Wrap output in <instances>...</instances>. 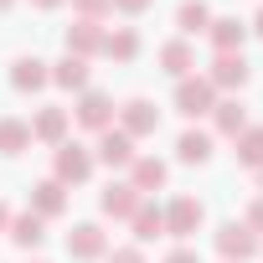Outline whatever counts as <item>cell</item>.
I'll return each instance as SVG.
<instances>
[{"label": "cell", "mask_w": 263, "mask_h": 263, "mask_svg": "<svg viewBox=\"0 0 263 263\" xmlns=\"http://www.w3.org/2000/svg\"><path fill=\"white\" fill-rule=\"evenodd\" d=\"M176 108H181L186 119H201V114L217 108V88H212L206 78H181V83H176Z\"/></svg>", "instance_id": "cell-1"}, {"label": "cell", "mask_w": 263, "mask_h": 263, "mask_svg": "<svg viewBox=\"0 0 263 263\" xmlns=\"http://www.w3.org/2000/svg\"><path fill=\"white\" fill-rule=\"evenodd\" d=\"M217 248H222L227 263H242V258L258 253V232H253L248 222H222V227H217Z\"/></svg>", "instance_id": "cell-2"}, {"label": "cell", "mask_w": 263, "mask_h": 263, "mask_svg": "<svg viewBox=\"0 0 263 263\" xmlns=\"http://www.w3.org/2000/svg\"><path fill=\"white\" fill-rule=\"evenodd\" d=\"M119 119H124V135H129V140L155 135V129H160V108H155L150 98H129V103L119 108Z\"/></svg>", "instance_id": "cell-3"}, {"label": "cell", "mask_w": 263, "mask_h": 263, "mask_svg": "<svg viewBox=\"0 0 263 263\" xmlns=\"http://www.w3.org/2000/svg\"><path fill=\"white\" fill-rule=\"evenodd\" d=\"M88 176H93V155H88L83 145H57V176H52V181H62V186L72 181V186H78V181H88Z\"/></svg>", "instance_id": "cell-4"}, {"label": "cell", "mask_w": 263, "mask_h": 263, "mask_svg": "<svg viewBox=\"0 0 263 263\" xmlns=\"http://www.w3.org/2000/svg\"><path fill=\"white\" fill-rule=\"evenodd\" d=\"M201 217H206V206H201L196 196H176V201H171V212H165V232L191 237V232L201 227Z\"/></svg>", "instance_id": "cell-5"}, {"label": "cell", "mask_w": 263, "mask_h": 263, "mask_svg": "<svg viewBox=\"0 0 263 263\" xmlns=\"http://www.w3.org/2000/svg\"><path fill=\"white\" fill-rule=\"evenodd\" d=\"M67 253H72V258H83V263H88V258H103V253H108L103 227H98V222H78V227L67 232Z\"/></svg>", "instance_id": "cell-6"}, {"label": "cell", "mask_w": 263, "mask_h": 263, "mask_svg": "<svg viewBox=\"0 0 263 263\" xmlns=\"http://www.w3.org/2000/svg\"><path fill=\"white\" fill-rule=\"evenodd\" d=\"M206 83H212V88H242V83H248V57H242V52H217Z\"/></svg>", "instance_id": "cell-7"}, {"label": "cell", "mask_w": 263, "mask_h": 263, "mask_svg": "<svg viewBox=\"0 0 263 263\" xmlns=\"http://www.w3.org/2000/svg\"><path fill=\"white\" fill-rule=\"evenodd\" d=\"M78 124L83 129H114V98L108 93H83V103H78Z\"/></svg>", "instance_id": "cell-8"}, {"label": "cell", "mask_w": 263, "mask_h": 263, "mask_svg": "<svg viewBox=\"0 0 263 263\" xmlns=\"http://www.w3.org/2000/svg\"><path fill=\"white\" fill-rule=\"evenodd\" d=\"M98 160L103 165H135V140L124 129H103L98 135Z\"/></svg>", "instance_id": "cell-9"}, {"label": "cell", "mask_w": 263, "mask_h": 263, "mask_svg": "<svg viewBox=\"0 0 263 263\" xmlns=\"http://www.w3.org/2000/svg\"><path fill=\"white\" fill-rule=\"evenodd\" d=\"M160 67L181 83V78H191V67H196V52H191V42L186 36H176V42H165L160 47Z\"/></svg>", "instance_id": "cell-10"}, {"label": "cell", "mask_w": 263, "mask_h": 263, "mask_svg": "<svg viewBox=\"0 0 263 263\" xmlns=\"http://www.w3.org/2000/svg\"><path fill=\"white\" fill-rule=\"evenodd\" d=\"M67 124H72V114H67V108H42V114L31 119V140H47V145H62V135H67Z\"/></svg>", "instance_id": "cell-11"}, {"label": "cell", "mask_w": 263, "mask_h": 263, "mask_svg": "<svg viewBox=\"0 0 263 263\" xmlns=\"http://www.w3.org/2000/svg\"><path fill=\"white\" fill-rule=\"evenodd\" d=\"M11 83H16L21 93H36V88H47V83H52V72H47V62H42V57H16Z\"/></svg>", "instance_id": "cell-12"}, {"label": "cell", "mask_w": 263, "mask_h": 263, "mask_svg": "<svg viewBox=\"0 0 263 263\" xmlns=\"http://www.w3.org/2000/svg\"><path fill=\"white\" fill-rule=\"evenodd\" d=\"M62 206H67V191H62V181H42V186H31V212L47 222V217H62Z\"/></svg>", "instance_id": "cell-13"}, {"label": "cell", "mask_w": 263, "mask_h": 263, "mask_svg": "<svg viewBox=\"0 0 263 263\" xmlns=\"http://www.w3.org/2000/svg\"><path fill=\"white\" fill-rule=\"evenodd\" d=\"M129 176H135V181H129V186H135V191H155V186H165V160H155V155H135V165H129Z\"/></svg>", "instance_id": "cell-14"}, {"label": "cell", "mask_w": 263, "mask_h": 263, "mask_svg": "<svg viewBox=\"0 0 263 263\" xmlns=\"http://www.w3.org/2000/svg\"><path fill=\"white\" fill-rule=\"evenodd\" d=\"M176 155L186 165H206L212 160V135H206V129H186V135L176 140Z\"/></svg>", "instance_id": "cell-15"}, {"label": "cell", "mask_w": 263, "mask_h": 263, "mask_svg": "<svg viewBox=\"0 0 263 263\" xmlns=\"http://www.w3.org/2000/svg\"><path fill=\"white\" fill-rule=\"evenodd\" d=\"M206 36H212V47H217V52H242L248 26H242V21H232V16H222V21H212V26H206Z\"/></svg>", "instance_id": "cell-16"}, {"label": "cell", "mask_w": 263, "mask_h": 263, "mask_svg": "<svg viewBox=\"0 0 263 263\" xmlns=\"http://www.w3.org/2000/svg\"><path fill=\"white\" fill-rule=\"evenodd\" d=\"M98 47H103V31H98L93 21L67 26V57H83V62H88V52H98Z\"/></svg>", "instance_id": "cell-17"}, {"label": "cell", "mask_w": 263, "mask_h": 263, "mask_svg": "<svg viewBox=\"0 0 263 263\" xmlns=\"http://www.w3.org/2000/svg\"><path fill=\"white\" fill-rule=\"evenodd\" d=\"M31 150V124L26 119H0V155H21Z\"/></svg>", "instance_id": "cell-18"}, {"label": "cell", "mask_w": 263, "mask_h": 263, "mask_svg": "<svg viewBox=\"0 0 263 263\" xmlns=\"http://www.w3.org/2000/svg\"><path fill=\"white\" fill-rule=\"evenodd\" d=\"M212 124H217V135H242V129H248V114H242V103L237 98H227V103H217L212 108Z\"/></svg>", "instance_id": "cell-19"}, {"label": "cell", "mask_w": 263, "mask_h": 263, "mask_svg": "<svg viewBox=\"0 0 263 263\" xmlns=\"http://www.w3.org/2000/svg\"><path fill=\"white\" fill-rule=\"evenodd\" d=\"M129 222H135V237H140V242H150V237H160V232H165V212H160V206H150V201H140Z\"/></svg>", "instance_id": "cell-20"}, {"label": "cell", "mask_w": 263, "mask_h": 263, "mask_svg": "<svg viewBox=\"0 0 263 263\" xmlns=\"http://www.w3.org/2000/svg\"><path fill=\"white\" fill-rule=\"evenodd\" d=\"M176 26H181L186 36L206 31V26H212V11H206V0H181V11H176Z\"/></svg>", "instance_id": "cell-21"}, {"label": "cell", "mask_w": 263, "mask_h": 263, "mask_svg": "<svg viewBox=\"0 0 263 263\" xmlns=\"http://www.w3.org/2000/svg\"><path fill=\"white\" fill-rule=\"evenodd\" d=\"M237 160H242L248 171L263 165V124H248L242 135H237Z\"/></svg>", "instance_id": "cell-22"}, {"label": "cell", "mask_w": 263, "mask_h": 263, "mask_svg": "<svg viewBox=\"0 0 263 263\" xmlns=\"http://www.w3.org/2000/svg\"><path fill=\"white\" fill-rule=\"evenodd\" d=\"M52 83H57V88H88V62H83V57L52 62Z\"/></svg>", "instance_id": "cell-23"}, {"label": "cell", "mask_w": 263, "mask_h": 263, "mask_svg": "<svg viewBox=\"0 0 263 263\" xmlns=\"http://www.w3.org/2000/svg\"><path fill=\"white\" fill-rule=\"evenodd\" d=\"M47 237V227H42V217L36 212H21V217H11V242H21V248H36Z\"/></svg>", "instance_id": "cell-24"}, {"label": "cell", "mask_w": 263, "mask_h": 263, "mask_svg": "<svg viewBox=\"0 0 263 263\" xmlns=\"http://www.w3.org/2000/svg\"><path fill=\"white\" fill-rule=\"evenodd\" d=\"M135 206H140V191L135 186H108L103 191V212L108 217H135Z\"/></svg>", "instance_id": "cell-25"}, {"label": "cell", "mask_w": 263, "mask_h": 263, "mask_svg": "<svg viewBox=\"0 0 263 263\" xmlns=\"http://www.w3.org/2000/svg\"><path fill=\"white\" fill-rule=\"evenodd\" d=\"M103 52H108V57H119V62H129V57L140 52V36L129 31V26H124V31H114V36H103Z\"/></svg>", "instance_id": "cell-26"}, {"label": "cell", "mask_w": 263, "mask_h": 263, "mask_svg": "<svg viewBox=\"0 0 263 263\" xmlns=\"http://www.w3.org/2000/svg\"><path fill=\"white\" fill-rule=\"evenodd\" d=\"M78 11H83V16L98 26V16H103V11H114V6H108V0H78Z\"/></svg>", "instance_id": "cell-27"}, {"label": "cell", "mask_w": 263, "mask_h": 263, "mask_svg": "<svg viewBox=\"0 0 263 263\" xmlns=\"http://www.w3.org/2000/svg\"><path fill=\"white\" fill-rule=\"evenodd\" d=\"M108 263H145V253H140V242H135V248H114Z\"/></svg>", "instance_id": "cell-28"}, {"label": "cell", "mask_w": 263, "mask_h": 263, "mask_svg": "<svg viewBox=\"0 0 263 263\" xmlns=\"http://www.w3.org/2000/svg\"><path fill=\"white\" fill-rule=\"evenodd\" d=\"M165 263H201V258H196V248H171Z\"/></svg>", "instance_id": "cell-29"}, {"label": "cell", "mask_w": 263, "mask_h": 263, "mask_svg": "<svg viewBox=\"0 0 263 263\" xmlns=\"http://www.w3.org/2000/svg\"><path fill=\"white\" fill-rule=\"evenodd\" d=\"M108 6H114V11H129V16H140V11L150 6V0H108Z\"/></svg>", "instance_id": "cell-30"}, {"label": "cell", "mask_w": 263, "mask_h": 263, "mask_svg": "<svg viewBox=\"0 0 263 263\" xmlns=\"http://www.w3.org/2000/svg\"><path fill=\"white\" fill-rule=\"evenodd\" d=\"M248 227H253V232H263V196L248 206Z\"/></svg>", "instance_id": "cell-31"}, {"label": "cell", "mask_w": 263, "mask_h": 263, "mask_svg": "<svg viewBox=\"0 0 263 263\" xmlns=\"http://www.w3.org/2000/svg\"><path fill=\"white\" fill-rule=\"evenodd\" d=\"M6 227H11V206H6V201H0V232H6Z\"/></svg>", "instance_id": "cell-32"}, {"label": "cell", "mask_w": 263, "mask_h": 263, "mask_svg": "<svg viewBox=\"0 0 263 263\" xmlns=\"http://www.w3.org/2000/svg\"><path fill=\"white\" fill-rule=\"evenodd\" d=\"M31 6H42V11H57V6H62V0H31Z\"/></svg>", "instance_id": "cell-33"}, {"label": "cell", "mask_w": 263, "mask_h": 263, "mask_svg": "<svg viewBox=\"0 0 263 263\" xmlns=\"http://www.w3.org/2000/svg\"><path fill=\"white\" fill-rule=\"evenodd\" d=\"M253 31H258V36H263V11H258V21H253Z\"/></svg>", "instance_id": "cell-34"}, {"label": "cell", "mask_w": 263, "mask_h": 263, "mask_svg": "<svg viewBox=\"0 0 263 263\" xmlns=\"http://www.w3.org/2000/svg\"><path fill=\"white\" fill-rule=\"evenodd\" d=\"M258 186H263V165H258Z\"/></svg>", "instance_id": "cell-35"}, {"label": "cell", "mask_w": 263, "mask_h": 263, "mask_svg": "<svg viewBox=\"0 0 263 263\" xmlns=\"http://www.w3.org/2000/svg\"><path fill=\"white\" fill-rule=\"evenodd\" d=\"M6 6H11V0H0V11H6Z\"/></svg>", "instance_id": "cell-36"}]
</instances>
